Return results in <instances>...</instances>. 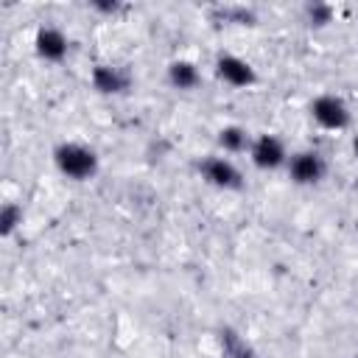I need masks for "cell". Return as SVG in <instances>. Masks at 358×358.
<instances>
[{
    "mask_svg": "<svg viewBox=\"0 0 358 358\" xmlns=\"http://www.w3.org/2000/svg\"><path fill=\"white\" fill-rule=\"evenodd\" d=\"M53 165L70 182H90V179H95L101 159H98L95 148H90L87 143L64 140L53 148Z\"/></svg>",
    "mask_w": 358,
    "mask_h": 358,
    "instance_id": "cell-1",
    "label": "cell"
},
{
    "mask_svg": "<svg viewBox=\"0 0 358 358\" xmlns=\"http://www.w3.org/2000/svg\"><path fill=\"white\" fill-rule=\"evenodd\" d=\"M308 112H310V120H313L319 129H324V131H344V129H350V123H352V112H350L347 101H344L341 95H336V92H322V95H316V98L310 101Z\"/></svg>",
    "mask_w": 358,
    "mask_h": 358,
    "instance_id": "cell-2",
    "label": "cell"
},
{
    "mask_svg": "<svg viewBox=\"0 0 358 358\" xmlns=\"http://www.w3.org/2000/svg\"><path fill=\"white\" fill-rule=\"evenodd\" d=\"M249 162L257 168V171H280L288 165V145L282 137L271 134V131H260L252 137V145H249Z\"/></svg>",
    "mask_w": 358,
    "mask_h": 358,
    "instance_id": "cell-3",
    "label": "cell"
},
{
    "mask_svg": "<svg viewBox=\"0 0 358 358\" xmlns=\"http://www.w3.org/2000/svg\"><path fill=\"white\" fill-rule=\"evenodd\" d=\"M199 173L215 190H241L243 187V173L235 165V159L227 154H207L199 162Z\"/></svg>",
    "mask_w": 358,
    "mask_h": 358,
    "instance_id": "cell-4",
    "label": "cell"
},
{
    "mask_svg": "<svg viewBox=\"0 0 358 358\" xmlns=\"http://www.w3.org/2000/svg\"><path fill=\"white\" fill-rule=\"evenodd\" d=\"M285 171H288L294 185L310 187V185H319L327 176V159L316 148H302V151H294L288 157Z\"/></svg>",
    "mask_w": 358,
    "mask_h": 358,
    "instance_id": "cell-5",
    "label": "cell"
},
{
    "mask_svg": "<svg viewBox=\"0 0 358 358\" xmlns=\"http://www.w3.org/2000/svg\"><path fill=\"white\" fill-rule=\"evenodd\" d=\"M215 76L232 90H246V87L257 84V70L252 67L249 59H243L238 53H221L215 59Z\"/></svg>",
    "mask_w": 358,
    "mask_h": 358,
    "instance_id": "cell-6",
    "label": "cell"
},
{
    "mask_svg": "<svg viewBox=\"0 0 358 358\" xmlns=\"http://www.w3.org/2000/svg\"><path fill=\"white\" fill-rule=\"evenodd\" d=\"M34 53L42 59V62H50V64H59L67 59L70 53V39L62 28L56 25H39L36 34H34Z\"/></svg>",
    "mask_w": 358,
    "mask_h": 358,
    "instance_id": "cell-7",
    "label": "cell"
},
{
    "mask_svg": "<svg viewBox=\"0 0 358 358\" xmlns=\"http://www.w3.org/2000/svg\"><path fill=\"white\" fill-rule=\"evenodd\" d=\"M90 81L101 95H123L131 87V76L117 64H98Z\"/></svg>",
    "mask_w": 358,
    "mask_h": 358,
    "instance_id": "cell-8",
    "label": "cell"
},
{
    "mask_svg": "<svg viewBox=\"0 0 358 358\" xmlns=\"http://www.w3.org/2000/svg\"><path fill=\"white\" fill-rule=\"evenodd\" d=\"M252 137H255V134H249V129H243V126H238V123H227V126H221V129L215 131L218 154H227V157H232V154H246L249 145H252Z\"/></svg>",
    "mask_w": 358,
    "mask_h": 358,
    "instance_id": "cell-9",
    "label": "cell"
},
{
    "mask_svg": "<svg viewBox=\"0 0 358 358\" xmlns=\"http://www.w3.org/2000/svg\"><path fill=\"white\" fill-rule=\"evenodd\" d=\"M199 81H201V73H199V67L190 59H176V62L168 64V84L173 90L190 92V90L199 87Z\"/></svg>",
    "mask_w": 358,
    "mask_h": 358,
    "instance_id": "cell-10",
    "label": "cell"
},
{
    "mask_svg": "<svg viewBox=\"0 0 358 358\" xmlns=\"http://www.w3.org/2000/svg\"><path fill=\"white\" fill-rule=\"evenodd\" d=\"M22 224V207L17 201H6L0 207V235L3 238H11Z\"/></svg>",
    "mask_w": 358,
    "mask_h": 358,
    "instance_id": "cell-11",
    "label": "cell"
},
{
    "mask_svg": "<svg viewBox=\"0 0 358 358\" xmlns=\"http://www.w3.org/2000/svg\"><path fill=\"white\" fill-rule=\"evenodd\" d=\"M305 17H308V22L313 28H324V25L333 22V6H327V3H308L305 6Z\"/></svg>",
    "mask_w": 358,
    "mask_h": 358,
    "instance_id": "cell-12",
    "label": "cell"
},
{
    "mask_svg": "<svg viewBox=\"0 0 358 358\" xmlns=\"http://www.w3.org/2000/svg\"><path fill=\"white\" fill-rule=\"evenodd\" d=\"M350 148H352V157L358 159V134H352V143H350Z\"/></svg>",
    "mask_w": 358,
    "mask_h": 358,
    "instance_id": "cell-13",
    "label": "cell"
}]
</instances>
